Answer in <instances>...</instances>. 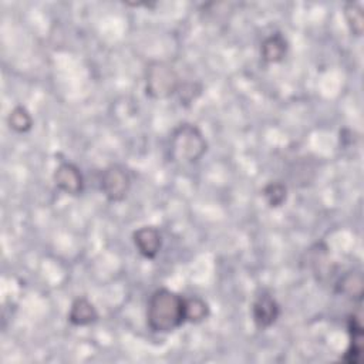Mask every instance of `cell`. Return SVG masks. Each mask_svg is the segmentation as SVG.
<instances>
[{
	"instance_id": "7c38bea8",
	"label": "cell",
	"mask_w": 364,
	"mask_h": 364,
	"mask_svg": "<svg viewBox=\"0 0 364 364\" xmlns=\"http://www.w3.org/2000/svg\"><path fill=\"white\" fill-rule=\"evenodd\" d=\"M336 293L343 294L347 299L361 301L364 294V277L361 270L346 272L336 283Z\"/></svg>"
},
{
	"instance_id": "ba28073f",
	"label": "cell",
	"mask_w": 364,
	"mask_h": 364,
	"mask_svg": "<svg viewBox=\"0 0 364 364\" xmlns=\"http://www.w3.org/2000/svg\"><path fill=\"white\" fill-rule=\"evenodd\" d=\"M347 330L350 336V344L343 354L341 360L347 364H358L363 353V346H364V330H363V323H361V316L360 314H350L347 320Z\"/></svg>"
},
{
	"instance_id": "8fae6325",
	"label": "cell",
	"mask_w": 364,
	"mask_h": 364,
	"mask_svg": "<svg viewBox=\"0 0 364 364\" xmlns=\"http://www.w3.org/2000/svg\"><path fill=\"white\" fill-rule=\"evenodd\" d=\"M98 320V311L95 306L87 297H77L70 307L68 321L75 327H84Z\"/></svg>"
},
{
	"instance_id": "4fadbf2b",
	"label": "cell",
	"mask_w": 364,
	"mask_h": 364,
	"mask_svg": "<svg viewBox=\"0 0 364 364\" xmlns=\"http://www.w3.org/2000/svg\"><path fill=\"white\" fill-rule=\"evenodd\" d=\"M210 314L209 304L199 296L185 299V323L199 324Z\"/></svg>"
},
{
	"instance_id": "277c9868",
	"label": "cell",
	"mask_w": 364,
	"mask_h": 364,
	"mask_svg": "<svg viewBox=\"0 0 364 364\" xmlns=\"http://www.w3.org/2000/svg\"><path fill=\"white\" fill-rule=\"evenodd\" d=\"M100 188L109 202H122L131 189V176L122 165H108L101 173Z\"/></svg>"
},
{
	"instance_id": "9c48e42d",
	"label": "cell",
	"mask_w": 364,
	"mask_h": 364,
	"mask_svg": "<svg viewBox=\"0 0 364 364\" xmlns=\"http://www.w3.org/2000/svg\"><path fill=\"white\" fill-rule=\"evenodd\" d=\"M289 43L282 33H273L267 36L260 44V57L267 64L282 63L287 54Z\"/></svg>"
},
{
	"instance_id": "9a60e30c",
	"label": "cell",
	"mask_w": 364,
	"mask_h": 364,
	"mask_svg": "<svg viewBox=\"0 0 364 364\" xmlns=\"http://www.w3.org/2000/svg\"><path fill=\"white\" fill-rule=\"evenodd\" d=\"M262 196L269 208H280L287 199V186L282 181H273L264 185Z\"/></svg>"
},
{
	"instance_id": "52a82bcc",
	"label": "cell",
	"mask_w": 364,
	"mask_h": 364,
	"mask_svg": "<svg viewBox=\"0 0 364 364\" xmlns=\"http://www.w3.org/2000/svg\"><path fill=\"white\" fill-rule=\"evenodd\" d=\"M138 253L145 259H155L162 247V235L155 226H142L132 233Z\"/></svg>"
},
{
	"instance_id": "30bf717a",
	"label": "cell",
	"mask_w": 364,
	"mask_h": 364,
	"mask_svg": "<svg viewBox=\"0 0 364 364\" xmlns=\"http://www.w3.org/2000/svg\"><path fill=\"white\" fill-rule=\"evenodd\" d=\"M307 264L313 270L317 280H324L331 274V260L328 247L324 243H316L307 250Z\"/></svg>"
},
{
	"instance_id": "5bb4252c",
	"label": "cell",
	"mask_w": 364,
	"mask_h": 364,
	"mask_svg": "<svg viewBox=\"0 0 364 364\" xmlns=\"http://www.w3.org/2000/svg\"><path fill=\"white\" fill-rule=\"evenodd\" d=\"M343 13H344V18L347 21V26H348L351 34H354L355 37H361L363 31H364L363 7L358 3L348 1L344 4Z\"/></svg>"
},
{
	"instance_id": "6da1fadb",
	"label": "cell",
	"mask_w": 364,
	"mask_h": 364,
	"mask_svg": "<svg viewBox=\"0 0 364 364\" xmlns=\"http://www.w3.org/2000/svg\"><path fill=\"white\" fill-rule=\"evenodd\" d=\"M185 323V297L176 291L161 287L156 289L146 307V324L151 331L166 334L179 328Z\"/></svg>"
},
{
	"instance_id": "7a4b0ae2",
	"label": "cell",
	"mask_w": 364,
	"mask_h": 364,
	"mask_svg": "<svg viewBox=\"0 0 364 364\" xmlns=\"http://www.w3.org/2000/svg\"><path fill=\"white\" fill-rule=\"evenodd\" d=\"M206 151L208 141L195 124L182 122L171 132L168 152L172 162L195 164L202 159Z\"/></svg>"
},
{
	"instance_id": "8992f818",
	"label": "cell",
	"mask_w": 364,
	"mask_h": 364,
	"mask_svg": "<svg viewBox=\"0 0 364 364\" xmlns=\"http://www.w3.org/2000/svg\"><path fill=\"white\" fill-rule=\"evenodd\" d=\"M54 185L70 196H78L84 191V176L73 162H61L53 173Z\"/></svg>"
},
{
	"instance_id": "2e32d148",
	"label": "cell",
	"mask_w": 364,
	"mask_h": 364,
	"mask_svg": "<svg viewBox=\"0 0 364 364\" xmlns=\"http://www.w3.org/2000/svg\"><path fill=\"white\" fill-rule=\"evenodd\" d=\"M7 124L14 132L24 134L33 128V117L26 107L17 105L10 111L7 117Z\"/></svg>"
},
{
	"instance_id": "5b68a950",
	"label": "cell",
	"mask_w": 364,
	"mask_h": 364,
	"mask_svg": "<svg viewBox=\"0 0 364 364\" xmlns=\"http://www.w3.org/2000/svg\"><path fill=\"white\" fill-rule=\"evenodd\" d=\"M250 314L256 328L266 330L277 321L280 316V306L269 291L263 290L255 297L250 307Z\"/></svg>"
},
{
	"instance_id": "e0dca14e",
	"label": "cell",
	"mask_w": 364,
	"mask_h": 364,
	"mask_svg": "<svg viewBox=\"0 0 364 364\" xmlns=\"http://www.w3.org/2000/svg\"><path fill=\"white\" fill-rule=\"evenodd\" d=\"M200 90H202V87L195 82H182L178 90V94L183 104H189L200 94Z\"/></svg>"
},
{
	"instance_id": "3957f363",
	"label": "cell",
	"mask_w": 364,
	"mask_h": 364,
	"mask_svg": "<svg viewBox=\"0 0 364 364\" xmlns=\"http://www.w3.org/2000/svg\"><path fill=\"white\" fill-rule=\"evenodd\" d=\"M182 81L178 71L165 61H151L145 70V94L152 100H166L178 92Z\"/></svg>"
}]
</instances>
